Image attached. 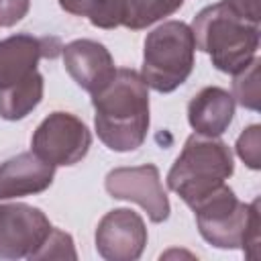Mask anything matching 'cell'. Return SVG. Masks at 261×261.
<instances>
[{
	"mask_svg": "<svg viewBox=\"0 0 261 261\" xmlns=\"http://www.w3.org/2000/svg\"><path fill=\"white\" fill-rule=\"evenodd\" d=\"M237 155L245 161L247 167L251 169L261 167V126L259 124H251L239 135Z\"/></svg>",
	"mask_w": 261,
	"mask_h": 261,
	"instance_id": "e0dca14e",
	"label": "cell"
},
{
	"mask_svg": "<svg viewBox=\"0 0 261 261\" xmlns=\"http://www.w3.org/2000/svg\"><path fill=\"white\" fill-rule=\"evenodd\" d=\"M92 147V133L82 118L55 110L41 120L31 139V151L43 161L59 165L80 163Z\"/></svg>",
	"mask_w": 261,
	"mask_h": 261,
	"instance_id": "52a82bcc",
	"label": "cell"
},
{
	"mask_svg": "<svg viewBox=\"0 0 261 261\" xmlns=\"http://www.w3.org/2000/svg\"><path fill=\"white\" fill-rule=\"evenodd\" d=\"M31 8V0H0V29L20 22Z\"/></svg>",
	"mask_w": 261,
	"mask_h": 261,
	"instance_id": "d6986e66",
	"label": "cell"
},
{
	"mask_svg": "<svg viewBox=\"0 0 261 261\" xmlns=\"http://www.w3.org/2000/svg\"><path fill=\"white\" fill-rule=\"evenodd\" d=\"M196 49L210 55L212 65L222 73H239L259 49V24L237 14L226 0L202 8L192 20Z\"/></svg>",
	"mask_w": 261,
	"mask_h": 261,
	"instance_id": "3957f363",
	"label": "cell"
},
{
	"mask_svg": "<svg viewBox=\"0 0 261 261\" xmlns=\"http://www.w3.org/2000/svg\"><path fill=\"white\" fill-rule=\"evenodd\" d=\"M57 37L10 35L0 41V116L22 120L43 100V75L37 69L43 57H57Z\"/></svg>",
	"mask_w": 261,
	"mask_h": 261,
	"instance_id": "7a4b0ae2",
	"label": "cell"
},
{
	"mask_svg": "<svg viewBox=\"0 0 261 261\" xmlns=\"http://www.w3.org/2000/svg\"><path fill=\"white\" fill-rule=\"evenodd\" d=\"M234 116V98L224 88L206 86L188 104V122L196 135L220 137Z\"/></svg>",
	"mask_w": 261,
	"mask_h": 261,
	"instance_id": "4fadbf2b",
	"label": "cell"
},
{
	"mask_svg": "<svg viewBox=\"0 0 261 261\" xmlns=\"http://www.w3.org/2000/svg\"><path fill=\"white\" fill-rule=\"evenodd\" d=\"M226 4L237 12L241 14L243 18L259 24L261 20V12H259V0H226Z\"/></svg>",
	"mask_w": 261,
	"mask_h": 261,
	"instance_id": "ffe728a7",
	"label": "cell"
},
{
	"mask_svg": "<svg viewBox=\"0 0 261 261\" xmlns=\"http://www.w3.org/2000/svg\"><path fill=\"white\" fill-rule=\"evenodd\" d=\"M45 212L31 204L0 206V259H35L51 232Z\"/></svg>",
	"mask_w": 261,
	"mask_h": 261,
	"instance_id": "9c48e42d",
	"label": "cell"
},
{
	"mask_svg": "<svg viewBox=\"0 0 261 261\" xmlns=\"http://www.w3.org/2000/svg\"><path fill=\"white\" fill-rule=\"evenodd\" d=\"M206 243L218 249H243L249 259L259 257V200L245 204L232 188L222 184L192 206Z\"/></svg>",
	"mask_w": 261,
	"mask_h": 261,
	"instance_id": "277c9868",
	"label": "cell"
},
{
	"mask_svg": "<svg viewBox=\"0 0 261 261\" xmlns=\"http://www.w3.org/2000/svg\"><path fill=\"white\" fill-rule=\"evenodd\" d=\"M196 41L190 24L167 20L153 29L145 39L141 75L159 94L177 90L194 69Z\"/></svg>",
	"mask_w": 261,
	"mask_h": 261,
	"instance_id": "8992f818",
	"label": "cell"
},
{
	"mask_svg": "<svg viewBox=\"0 0 261 261\" xmlns=\"http://www.w3.org/2000/svg\"><path fill=\"white\" fill-rule=\"evenodd\" d=\"M234 163L226 143L216 137L190 135L181 153L167 173V188L175 192L190 208L232 175Z\"/></svg>",
	"mask_w": 261,
	"mask_h": 261,
	"instance_id": "5b68a950",
	"label": "cell"
},
{
	"mask_svg": "<svg viewBox=\"0 0 261 261\" xmlns=\"http://www.w3.org/2000/svg\"><path fill=\"white\" fill-rule=\"evenodd\" d=\"M259 65L261 59L255 57L245 69L234 73L232 80V98L243 108L259 110Z\"/></svg>",
	"mask_w": 261,
	"mask_h": 261,
	"instance_id": "2e32d148",
	"label": "cell"
},
{
	"mask_svg": "<svg viewBox=\"0 0 261 261\" xmlns=\"http://www.w3.org/2000/svg\"><path fill=\"white\" fill-rule=\"evenodd\" d=\"M184 0H124L122 27L130 31H141L153 22L171 16L181 8Z\"/></svg>",
	"mask_w": 261,
	"mask_h": 261,
	"instance_id": "9a60e30c",
	"label": "cell"
},
{
	"mask_svg": "<svg viewBox=\"0 0 261 261\" xmlns=\"http://www.w3.org/2000/svg\"><path fill=\"white\" fill-rule=\"evenodd\" d=\"M63 65L71 80L86 92H98L116 71L110 51L92 39H75L61 49Z\"/></svg>",
	"mask_w": 261,
	"mask_h": 261,
	"instance_id": "8fae6325",
	"label": "cell"
},
{
	"mask_svg": "<svg viewBox=\"0 0 261 261\" xmlns=\"http://www.w3.org/2000/svg\"><path fill=\"white\" fill-rule=\"evenodd\" d=\"M98 139L116 153L139 149L149 130V86L135 69L120 67L92 94Z\"/></svg>",
	"mask_w": 261,
	"mask_h": 261,
	"instance_id": "6da1fadb",
	"label": "cell"
},
{
	"mask_svg": "<svg viewBox=\"0 0 261 261\" xmlns=\"http://www.w3.org/2000/svg\"><path fill=\"white\" fill-rule=\"evenodd\" d=\"M55 177V165L33 151L18 153L0 165V200L22 198L45 192Z\"/></svg>",
	"mask_w": 261,
	"mask_h": 261,
	"instance_id": "7c38bea8",
	"label": "cell"
},
{
	"mask_svg": "<svg viewBox=\"0 0 261 261\" xmlns=\"http://www.w3.org/2000/svg\"><path fill=\"white\" fill-rule=\"evenodd\" d=\"M59 6L73 14L88 18L98 29H116L122 24L124 0H59Z\"/></svg>",
	"mask_w": 261,
	"mask_h": 261,
	"instance_id": "5bb4252c",
	"label": "cell"
},
{
	"mask_svg": "<svg viewBox=\"0 0 261 261\" xmlns=\"http://www.w3.org/2000/svg\"><path fill=\"white\" fill-rule=\"evenodd\" d=\"M147 245V226L130 208L106 212L96 226V251L106 261H135Z\"/></svg>",
	"mask_w": 261,
	"mask_h": 261,
	"instance_id": "30bf717a",
	"label": "cell"
},
{
	"mask_svg": "<svg viewBox=\"0 0 261 261\" xmlns=\"http://www.w3.org/2000/svg\"><path fill=\"white\" fill-rule=\"evenodd\" d=\"M65 257H69V259L77 257V253L73 249V239H71V234L53 226L47 241L37 251L35 259H65Z\"/></svg>",
	"mask_w": 261,
	"mask_h": 261,
	"instance_id": "ac0fdd59",
	"label": "cell"
},
{
	"mask_svg": "<svg viewBox=\"0 0 261 261\" xmlns=\"http://www.w3.org/2000/svg\"><path fill=\"white\" fill-rule=\"evenodd\" d=\"M106 192L114 200H126L139 204L151 222L159 224L169 218L171 206L163 190L159 169L153 163L135 165V167H116L108 171L104 179Z\"/></svg>",
	"mask_w": 261,
	"mask_h": 261,
	"instance_id": "ba28073f",
	"label": "cell"
}]
</instances>
